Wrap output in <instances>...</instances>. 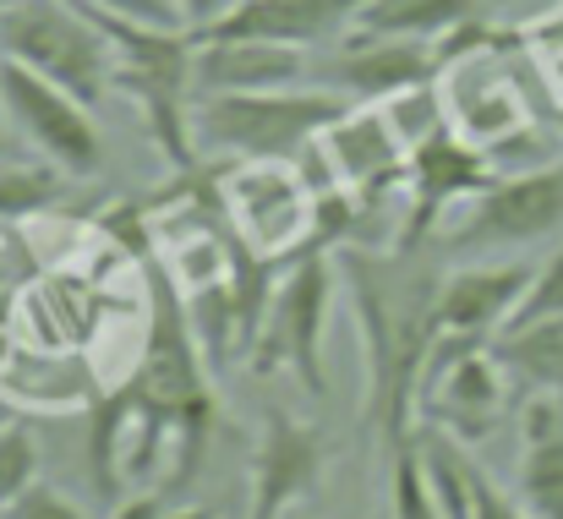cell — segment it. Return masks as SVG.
Here are the masks:
<instances>
[{
    "mask_svg": "<svg viewBox=\"0 0 563 519\" xmlns=\"http://www.w3.org/2000/svg\"><path fill=\"white\" fill-rule=\"evenodd\" d=\"M148 285V334L143 361L99 388L88 405V476L99 493H121V482L154 476L165 449L176 454V476H197L213 438V366L197 345L187 296L159 263H143Z\"/></svg>",
    "mask_w": 563,
    "mask_h": 519,
    "instance_id": "obj_1",
    "label": "cell"
},
{
    "mask_svg": "<svg viewBox=\"0 0 563 519\" xmlns=\"http://www.w3.org/2000/svg\"><path fill=\"white\" fill-rule=\"evenodd\" d=\"M334 257L367 350V427L383 438V454H394L399 443L416 438L427 355L443 334L438 323L443 268H432L427 246H394V252L345 246Z\"/></svg>",
    "mask_w": 563,
    "mask_h": 519,
    "instance_id": "obj_2",
    "label": "cell"
},
{
    "mask_svg": "<svg viewBox=\"0 0 563 519\" xmlns=\"http://www.w3.org/2000/svg\"><path fill=\"white\" fill-rule=\"evenodd\" d=\"M351 104L329 88H279V93H197L191 137L202 159H301Z\"/></svg>",
    "mask_w": 563,
    "mask_h": 519,
    "instance_id": "obj_3",
    "label": "cell"
},
{
    "mask_svg": "<svg viewBox=\"0 0 563 519\" xmlns=\"http://www.w3.org/2000/svg\"><path fill=\"white\" fill-rule=\"evenodd\" d=\"M0 55L99 104L115 93V44L77 0H16L0 11Z\"/></svg>",
    "mask_w": 563,
    "mask_h": 519,
    "instance_id": "obj_4",
    "label": "cell"
},
{
    "mask_svg": "<svg viewBox=\"0 0 563 519\" xmlns=\"http://www.w3.org/2000/svg\"><path fill=\"white\" fill-rule=\"evenodd\" d=\"M340 257L334 252H307L285 268L274 307L263 318V334L252 345V372L285 366L312 399H329V372H323V340H329V312L340 296Z\"/></svg>",
    "mask_w": 563,
    "mask_h": 519,
    "instance_id": "obj_5",
    "label": "cell"
},
{
    "mask_svg": "<svg viewBox=\"0 0 563 519\" xmlns=\"http://www.w3.org/2000/svg\"><path fill=\"white\" fill-rule=\"evenodd\" d=\"M224 208H230L235 235L274 263H296L318 252V191L296 159L224 165Z\"/></svg>",
    "mask_w": 563,
    "mask_h": 519,
    "instance_id": "obj_6",
    "label": "cell"
},
{
    "mask_svg": "<svg viewBox=\"0 0 563 519\" xmlns=\"http://www.w3.org/2000/svg\"><path fill=\"white\" fill-rule=\"evenodd\" d=\"M0 110L33 159L66 170L71 180H93L104 170V132L93 121V104H82L77 93L55 88L49 77H38L5 55H0Z\"/></svg>",
    "mask_w": 563,
    "mask_h": 519,
    "instance_id": "obj_7",
    "label": "cell"
},
{
    "mask_svg": "<svg viewBox=\"0 0 563 519\" xmlns=\"http://www.w3.org/2000/svg\"><path fill=\"white\" fill-rule=\"evenodd\" d=\"M553 235H563V159L504 175L493 191H482L465 208V219L443 235V252L493 257V252H520Z\"/></svg>",
    "mask_w": 563,
    "mask_h": 519,
    "instance_id": "obj_8",
    "label": "cell"
},
{
    "mask_svg": "<svg viewBox=\"0 0 563 519\" xmlns=\"http://www.w3.org/2000/svg\"><path fill=\"white\" fill-rule=\"evenodd\" d=\"M498 180H504L498 165L471 137H460L454 126L432 132L427 143L410 148V165H405V235H399V246H432L438 219L460 202H476Z\"/></svg>",
    "mask_w": 563,
    "mask_h": 519,
    "instance_id": "obj_9",
    "label": "cell"
},
{
    "mask_svg": "<svg viewBox=\"0 0 563 519\" xmlns=\"http://www.w3.org/2000/svg\"><path fill=\"white\" fill-rule=\"evenodd\" d=\"M438 77V44L394 38V33H362L329 44V55H312V88L340 93L345 104H388L394 93Z\"/></svg>",
    "mask_w": 563,
    "mask_h": 519,
    "instance_id": "obj_10",
    "label": "cell"
},
{
    "mask_svg": "<svg viewBox=\"0 0 563 519\" xmlns=\"http://www.w3.org/2000/svg\"><path fill=\"white\" fill-rule=\"evenodd\" d=\"M329 471V438L323 427L290 416L285 405L263 410L257 449H252V487H246V519H285V509L307 504Z\"/></svg>",
    "mask_w": 563,
    "mask_h": 519,
    "instance_id": "obj_11",
    "label": "cell"
},
{
    "mask_svg": "<svg viewBox=\"0 0 563 519\" xmlns=\"http://www.w3.org/2000/svg\"><path fill=\"white\" fill-rule=\"evenodd\" d=\"M504 399H509V372L493 355V345H482L465 350L460 361H449L443 372L427 377L421 416L438 421L443 432H454L460 443H482V438H493V427L504 416Z\"/></svg>",
    "mask_w": 563,
    "mask_h": 519,
    "instance_id": "obj_12",
    "label": "cell"
},
{
    "mask_svg": "<svg viewBox=\"0 0 563 519\" xmlns=\"http://www.w3.org/2000/svg\"><path fill=\"white\" fill-rule=\"evenodd\" d=\"M323 159L334 180L356 197H373V191H399L405 186V165H410V148L405 137L394 132V121L383 115V104H351L323 137H318Z\"/></svg>",
    "mask_w": 563,
    "mask_h": 519,
    "instance_id": "obj_13",
    "label": "cell"
},
{
    "mask_svg": "<svg viewBox=\"0 0 563 519\" xmlns=\"http://www.w3.org/2000/svg\"><path fill=\"white\" fill-rule=\"evenodd\" d=\"M307 82H312V55L296 44L197 33V93H279Z\"/></svg>",
    "mask_w": 563,
    "mask_h": 519,
    "instance_id": "obj_14",
    "label": "cell"
},
{
    "mask_svg": "<svg viewBox=\"0 0 563 519\" xmlns=\"http://www.w3.org/2000/svg\"><path fill=\"white\" fill-rule=\"evenodd\" d=\"M531 279H537L531 263H465V268L443 274V285H438V323L449 334L498 340L509 329V318L520 312Z\"/></svg>",
    "mask_w": 563,
    "mask_h": 519,
    "instance_id": "obj_15",
    "label": "cell"
},
{
    "mask_svg": "<svg viewBox=\"0 0 563 519\" xmlns=\"http://www.w3.org/2000/svg\"><path fill=\"white\" fill-rule=\"evenodd\" d=\"M520 438V504L537 519H563V394L526 399Z\"/></svg>",
    "mask_w": 563,
    "mask_h": 519,
    "instance_id": "obj_16",
    "label": "cell"
},
{
    "mask_svg": "<svg viewBox=\"0 0 563 519\" xmlns=\"http://www.w3.org/2000/svg\"><path fill=\"white\" fill-rule=\"evenodd\" d=\"M0 388H5V399H22V405H38V410L93 405V394H99L93 366L77 350H33V345H16L11 366L0 372Z\"/></svg>",
    "mask_w": 563,
    "mask_h": 519,
    "instance_id": "obj_17",
    "label": "cell"
},
{
    "mask_svg": "<svg viewBox=\"0 0 563 519\" xmlns=\"http://www.w3.org/2000/svg\"><path fill=\"white\" fill-rule=\"evenodd\" d=\"M476 16H482V0H367L356 27L362 33H394V38L438 44V38L460 33Z\"/></svg>",
    "mask_w": 563,
    "mask_h": 519,
    "instance_id": "obj_18",
    "label": "cell"
},
{
    "mask_svg": "<svg viewBox=\"0 0 563 519\" xmlns=\"http://www.w3.org/2000/svg\"><path fill=\"white\" fill-rule=\"evenodd\" d=\"M493 355L504 361L509 383H520L526 394H563V318L504 329L493 340Z\"/></svg>",
    "mask_w": 563,
    "mask_h": 519,
    "instance_id": "obj_19",
    "label": "cell"
},
{
    "mask_svg": "<svg viewBox=\"0 0 563 519\" xmlns=\"http://www.w3.org/2000/svg\"><path fill=\"white\" fill-rule=\"evenodd\" d=\"M71 175L44 165V159H16V165H0V224L5 230H22L44 213H55L66 197H71Z\"/></svg>",
    "mask_w": 563,
    "mask_h": 519,
    "instance_id": "obj_20",
    "label": "cell"
},
{
    "mask_svg": "<svg viewBox=\"0 0 563 519\" xmlns=\"http://www.w3.org/2000/svg\"><path fill=\"white\" fill-rule=\"evenodd\" d=\"M383 115L394 121V132L405 137V148H416V143H427L432 132H443V126H454L449 121V99H443V82L432 77V82H416V88H405V93H394L388 104H383Z\"/></svg>",
    "mask_w": 563,
    "mask_h": 519,
    "instance_id": "obj_21",
    "label": "cell"
},
{
    "mask_svg": "<svg viewBox=\"0 0 563 519\" xmlns=\"http://www.w3.org/2000/svg\"><path fill=\"white\" fill-rule=\"evenodd\" d=\"M388 519H443L432 487H427V476H421L416 438L388 454Z\"/></svg>",
    "mask_w": 563,
    "mask_h": 519,
    "instance_id": "obj_22",
    "label": "cell"
},
{
    "mask_svg": "<svg viewBox=\"0 0 563 519\" xmlns=\"http://www.w3.org/2000/svg\"><path fill=\"white\" fill-rule=\"evenodd\" d=\"M38 443L22 421H5L0 427V509H11L33 482H38Z\"/></svg>",
    "mask_w": 563,
    "mask_h": 519,
    "instance_id": "obj_23",
    "label": "cell"
},
{
    "mask_svg": "<svg viewBox=\"0 0 563 519\" xmlns=\"http://www.w3.org/2000/svg\"><path fill=\"white\" fill-rule=\"evenodd\" d=\"M38 274H44V263L33 257V246L16 230H5L0 235V329H11V318L22 312V296L33 290Z\"/></svg>",
    "mask_w": 563,
    "mask_h": 519,
    "instance_id": "obj_24",
    "label": "cell"
},
{
    "mask_svg": "<svg viewBox=\"0 0 563 519\" xmlns=\"http://www.w3.org/2000/svg\"><path fill=\"white\" fill-rule=\"evenodd\" d=\"M548 318H563V241L548 252V263H537V279L520 301V312L509 318V329H526V323H548Z\"/></svg>",
    "mask_w": 563,
    "mask_h": 519,
    "instance_id": "obj_25",
    "label": "cell"
},
{
    "mask_svg": "<svg viewBox=\"0 0 563 519\" xmlns=\"http://www.w3.org/2000/svg\"><path fill=\"white\" fill-rule=\"evenodd\" d=\"M5 519H88L66 493H55V487H44V482H33L11 509H5Z\"/></svg>",
    "mask_w": 563,
    "mask_h": 519,
    "instance_id": "obj_26",
    "label": "cell"
},
{
    "mask_svg": "<svg viewBox=\"0 0 563 519\" xmlns=\"http://www.w3.org/2000/svg\"><path fill=\"white\" fill-rule=\"evenodd\" d=\"M88 5H99L110 16H126V22H148V27H187L176 0H88Z\"/></svg>",
    "mask_w": 563,
    "mask_h": 519,
    "instance_id": "obj_27",
    "label": "cell"
},
{
    "mask_svg": "<svg viewBox=\"0 0 563 519\" xmlns=\"http://www.w3.org/2000/svg\"><path fill=\"white\" fill-rule=\"evenodd\" d=\"M471 519H537V515H531L520 498H509V493L482 471V476H476V509H471Z\"/></svg>",
    "mask_w": 563,
    "mask_h": 519,
    "instance_id": "obj_28",
    "label": "cell"
},
{
    "mask_svg": "<svg viewBox=\"0 0 563 519\" xmlns=\"http://www.w3.org/2000/svg\"><path fill=\"white\" fill-rule=\"evenodd\" d=\"M176 5H181V22H187L191 33H208V27L224 22L241 0H176Z\"/></svg>",
    "mask_w": 563,
    "mask_h": 519,
    "instance_id": "obj_29",
    "label": "cell"
},
{
    "mask_svg": "<svg viewBox=\"0 0 563 519\" xmlns=\"http://www.w3.org/2000/svg\"><path fill=\"white\" fill-rule=\"evenodd\" d=\"M165 515H170V498H165V487H154V493H132V498H121L110 519H165Z\"/></svg>",
    "mask_w": 563,
    "mask_h": 519,
    "instance_id": "obj_30",
    "label": "cell"
},
{
    "mask_svg": "<svg viewBox=\"0 0 563 519\" xmlns=\"http://www.w3.org/2000/svg\"><path fill=\"white\" fill-rule=\"evenodd\" d=\"M22 154H27V143L16 137V126H11V121H5V110H0V165H16Z\"/></svg>",
    "mask_w": 563,
    "mask_h": 519,
    "instance_id": "obj_31",
    "label": "cell"
},
{
    "mask_svg": "<svg viewBox=\"0 0 563 519\" xmlns=\"http://www.w3.org/2000/svg\"><path fill=\"white\" fill-rule=\"evenodd\" d=\"M165 519H213V515H208V509H170Z\"/></svg>",
    "mask_w": 563,
    "mask_h": 519,
    "instance_id": "obj_32",
    "label": "cell"
},
{
    "mask_svg": "<svg viewBox=\"0 0 563 519\" xmlns=\"http://www.w3.org/2000/svg\"><path fill=\"white\" fill-rule=\"evenodd\" d=\"M553 132L563 137V99H559V110H553Z\"/></svg>",
    "mask_w": 563,
    "mask_h": 519,
    "instance_id": "obj_33",
    "label": "cell"
},
{
    "mask_svg": "<svg viewBox=\"0 0 563 519\" xmlns=\"http://www.w3.org/2000/svg\"><path fill=\"white\" fill-rule=\"evenodd\" d=\"M5 421H11V405H5V399H0V427H5Z\"/></svg>",
    "mask_w": 563,
    "mask_h": 519,
    "instance_id": "obj_34",
    "label": "cell"
},
{
    "mask_svg": "<svg viewBox=\"0 0 563 519\" xmlns=\"http://www.w3.org/2000/svg\"><path fill=\"white\" fill-rule=\"evenodd\" d=\"M0 5H16V0H0Z\"/></svg>",
    "mask_w": 563,
    "mask_h": 519,
    "instance_id": "obj_35",
    "label": "cell"
},
{
    "mask_svg": "<svg viewBox=\"0 0 563 519\" xmlns=\"http://www.w3.org/2000/svg\"><path fill=\"white\" fill-rule=\"evenodd\" d=\"M0 235H5V224H0Z\"/></svg>",
    "mask_w": 563,
    "mask_h": 519,
    "instance_id": "obj_36",
    "label": "cell"
},
{
    "mask_svg": "<svg viewBox=\"0 0 563 519\" xmlns=\"http://www.w3.org/2000/svg\"><path fill=\"white\" fill-rule=\"evenodd\" d=\"M0 519H5V509H0Z\"/></svg>",
    "mask_w": 563,
    "mask_h": 519,
    "instance_id": "obj_37",
    "label": "cell"
},
{
    "mask_svg": "<svg viewBox=\"0 0 563 519\" xmlns=\"http://www.w3.org/2000/svg\"><path fill=\"white\" fill-rule=\"evenodd\" d=\"M0 11H5V5H0Z\"/></svg>",
    "mask_w": 563,
    "mask_h": 519,
    "instance_id": "obj_38",
    "label": "cell"
}]
</instances>
